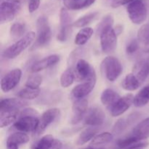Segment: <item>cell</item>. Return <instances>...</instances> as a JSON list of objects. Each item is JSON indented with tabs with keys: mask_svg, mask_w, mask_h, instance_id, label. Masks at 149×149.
Listing matches in <instances>:
<instances>
[{
	"mask_svg": "<svg viewBox=\"0 0 149 149\" xmlns=\"http://www.w3.org/2000/svg\"><path fill=\"white\" fill-rule=\"evenodd\" d=\"M22 77V71L20 68H15L2 77L1 80V89L4 93H8L15 88L20 82Z\"/></svg>",
	"mask_w": 149,
	"mask_h": 149,
	"instance_id": "obj_11",
	"label": "cell"
},
{
	"mask_svg": "<svg viewBox=\"0 0 149 149\" xmlns=\"http://www.w3.org/2000/svg\"><path fill=\"white\" fill-rule=\"evenodd\" d=\"M27 105V102L21 98L3 99L0 103V113L20 111Z\"/></svg>",
	"mask_w": 149,
	"mask_h": 149,
	"instance_id": "obj_16",
	"label": "cell"
},
{
	"mask_svg": "<svg viewBox=\"0 0 149 149\" xmlns=\"http://www.w3.org/2000/svg\"><path fill=\"white\" fill-rule=\"evenodd\" d=\"M127 11L134 24H142L147 18L148 10L143 0H135L130 3L127 7Z\"/></svg>",
	"mask_w": 149,
	"mask_h": 149,
	"instance_id": "obj_3",
	"label": "cell"
},
{
	"mask_svg": "<svg viewBox=\"0 0 149 149\" xmlns=\"http://www.w3.org/2000/svg\"><path fill=\"white\" fill-rule=\"evenodd\" d=\"M100 46L102 51L106 54L114 52L117 47V34L112 26L103 29L100 34Z\"/></svg>",
	"mask_w": 149,
	"mask_h": 149,
	"instance_id": "obj_4",
	"label": "cell"
},
{
	"mask_svg": "<svg viewBox=\"0 0 149 149\" xmlns=\"http://www.w3.org/2000/svg\"><path fill=\"white\" fill-rule=\"evenodd\" d=\"M133 99L134 96L132 94H127L121 97L116 103L108 108L111 115L113 117H116L123 114L130 109L131 105L133 104Z\"/></svg>",
	"mask_w": 149,
	"mask_h": 149,
	"instance_id": "obj_10",
	"label": "cell"
},
{
	"mask_svg": "<svg viewBox=\"0 0 149 149\" xmlns=\"http://www.w3.org/2000/svg\"><path fill=\"white\" fill-rule=\"evenodd\" d=\"M6 148L7 149H19V146L12 143L6 142Z\"/></svg>",
	"mask_w": 149,
	"mask_h": 149,
	"instance_id": "obj_43",
	"label": "cell"
},
{
	"mask_svg": "<svg viewBox=\"0 0 149 149\" xmlns=\"http://www.w3.org/2000/svg\"><path fill=\"white\" fill-rule=\"evenodd\" d=\"M75 77L79 81H87L91 79L96 78L95 71L87 61L79 59L77 62L74 71Z\"/></svg>",
	"mask_w": 149,
	"mask_h": 149,
	"instance_id": "obj_8",
	"label": "cell"
},
{
	"mask_svg": "<svg viewBox=\"0 0 149 149\" xmlns=\"http://www.w3.org/2000/svg\"><path fill=\"white\" fill-rule=\"evenodd\" d=\"M135 149H143V148H135Z\"/></svg>",
	"mask_w": 149,
	"mask_h": 149,
	"instance_id": "obj_46",
	"label": "cell"
},
{
	"mask_svg": "<svg viewBox=\"0 0 149 149\" xmlns=\"http://www.w3.org/2000/svg\"><path fill=\"white\" fill-rule=\"evenodd\" d=\"M60 114H61L60 109H56V108L48 109L46 111L44 112L39 119V125L36 131L33 132V135L36 136L42 135L46 130L47 128L60 116Z\"/></svg>",
	"mask_w": 149,
	"mask_h": 149,
	"instance_id": "obj_7",
	"label": "cell"
},
{
	"mask_svg": "<svg viewBox=\"0 0 149 149\" xmlns=\"http://www.w3.org/2000/svg\"><path fill=\"white\" fill-rule=\"evenodd\" d=\"M132 74L137 77L141 84H142L149 75V63L146 61H141L135 63Z\"/></svg>",
	"mask_w": 149,
	"mask_h": 149,
	"instance_id": "obj_21",
	"label": "cell"
},
{
	"mask_svg": "<svg viewBox=\"0 0 149 149\" xmlns=\"http://www.w3.org/2000/svg\"><path fill=\"white\" fill-rule=\"evenodd\" d=\"M0 1H3V0H0Z\"/></svg>",
	"mask_w": 149,
	"mask_h": 149,
	"instance_id": "obj_47",
	"label": "cell"
},
{
	"mask_svg": "<svg viewBox=\"0 0 149 149\" xmlns=\"http://www.w3.org/2000/svg\"><path fill=\"white\" fill-rule=\"evenodd\" d=\"M63 143L61 141L54 138L51 135H47L36 141L32 149H61Z\"/></svg>",
	"mask_w": 149,
	"mask_h": 149,
	"instance_id": "obj_17",
	"label": "cell"
},
{
	"mask_svg": "<svg viewBox=\"0 0 149 149\" xmlns=\"http://www.w3.org/2000/svg\"><path fill=\"white\" fill-rule=\"evenodd\" d=\"M20 4L12 1H2L0 4V23H8L15 18L20 9Z\"/></svg>",
	"mask_w": 149,
	"mask_h": 149,
	"instance_id": "obj_9",
	"label": "cell"
},
{
	"mask_svg": "<svg viewBox=\"0 0 149 149\" xmlns=\"http://www.w3.org/2000/svg\"><path fill=\"white\" fill-rule=\"evenodd\" d=\"M93 29L90 27H85L81 29L77 33L75 37L74 43L78 46H82L85 45L92 36L93 35Z\"/></svg>",
	"mask_w": 149,
	"mask_h": 149,
	"instance_id": "obj_27",
	"label": "cell"
},
{
	"mask_svg": "<svg viewBox=\"0 0 149 149\" xmlns=\"http://www.w3.org/2000/svg\"><path fill=\"white\" fill-rule=\"evenodd\" d=\"M138 40L144 52L149 53V23L142 26L138 30Z\"/></svg>",
	"mask_w": 149,
	"mask_h": 149,
	"instance_id": "obj_23",
	"label": "cell"
},
{
	"mask_svg": "<svg viewBox=\"0 0 149 149\" xmlns=\"http://www.w3.org/2000/svg\"><path fill=\"white\" fill-rule=\"evenodd\" d=\"M74 79H75V74H74L73 70L71 68H68L61 74L60 82L63 87L66 88V87H70L73 84Z\"/></svg>",
	"mask_w": 149,
	"mask_h": 149,
	"instance_id": "obj_34",
	"label": "cell"
},
{
	"mask_svg": "<svg viewBox=\"0 0 149 149\" xmlns=\"http://www.w3.org/2000/svg\"><path fill=\"white\" fill-rule=\"evenodd\" d=\"M39 119L36 116H23L14 123L13 126L22 132H34L39 125Z\"/></svg>",
	"mask_w": 149,
	"mask_h": 149,
	"instance_id": "obj_12",
	"label": "cell"
},
{
	"mask_svg": "<svg viewBox=\"0 0 149 149\" xmlns=\"http://www.w3.org/2000/svg\"><path fill=\"white\" fill-rule=\"evenodd\" d=\"M87 107L88 101L87 99H79L74 101L72 106V116L71 119V123L72 125H77L81 122L83 118L85 117Z\"/></svg>",
	"mask_w": 149,
	"mask_h": 149,
	"instance_id": "obj_13",
	"label": "cell"
},
{
	"mask_svg": "<svg viewBox=\"0 0 149 149\" xmlns=\"http://www.w3.org/2000/svg\"><path fill=\"white\" fill-rule=\"evenodd\" d=\"M40 94L39 89H31L29 87L22 89L17 93V97L23 100H33Z\"/></svg>",
	"mask_w": 149,
	"mask_h": 149,
	"instance_id": "obj_33",
	"label": "cell"
},
{
	"mask_svg": "<svg viewBox=\"0 0 149 149\" xmlns=\"http://www.w3.org/2000/svg\"><path fill=\"white\" fill-rule=\"evenodd\" d=\"M113 136L111 132H105L96 135L91 141L92 146H99L109 143L113 140Z\"/></svg>",
	"mask_w": 149,
	"mask_h": 149,
	"instance_id": "obj_36",
	"label": "cell"
},
{
	"mask_svg": "<svg viewBox=\"0 0 149 149\" xmlns=\"http://www.w3.org/2000/svg\"><path fill=\"white\" fill-rule=\"evenodd\" d=\"M98 14L99 13L97 12H95V13H89V14L85 15L77 19L74 23H73V26L76 28H85V26L90 24L93 20H95L97 18Z\"/></svg>",
	"mask_w": 149,
	"mask_h": 149,
	"instance_id": "obj_31",
	"label": "cell"
},
{
	"mask_svg": "<svg viewBox=\"0 0 149 149\" xmlns=\"http://www.w3.org/2000/svg\"><path fill=\"white\" fill-rule=\"evenodd\" d=\"M36 31L37 38L34 45L31 49H36L47 45L52 38V31L49 21L46 16H40L36 20Z\"/></svg>",
	"mask_w": 149,
	"mask_h": 149,
	"instance_id": "obj_1",
	"label": "cell"
},
{
	"mask_svg": "<svg viewBox=\"0 0 149 149\" xmlns=\"http://www.w3.org/2000/svg\"><path fill=\"white\" fill-rule=\"evenodd\" d=\"M20 111L0 113V127L4 128L15 123L20 116Z\"/></svg>",
	"mask_w": 149,
	"mask_h": 149,
	"instance_id": "obj_28",
	"label": "cell"
},
{
	"mask_svg": "<svg viewBox=\"0 0 149 149\" xmlns=\"http://www.w3.org/2000/svg\"><path fill=\"white\" fill-rule=\"evenodd\" d=\"M36 38V33L30 31L26 33L23 37L16 41L14 44L4 50V56L8 59H13L22 53L26 48L29 47Z\"/></svg>",
	"mask_w": 149,
	"mask_h": 149,
	"instance_id": "obj_2",
	"label": "cell"
},
{
	"mask_svg": "<svg viewBox=\"0 0 149 149\" xmlns=\"http://www.w3.org/2000/svg\"><path fill=\"white\" fill-rule=\"evenodd\" d=\"M106 115L103 111L98 107H92L87 111L84 117V123L88 126L98 127L104 122Z\"/></svg>",
	"mask_w": 149,
	"mask_h": 149,
	"instance_id": "obj_14",
	"label": "cell"
},
{
	"mask_svg": "<svg viewBox=\"0 0 149 149\" xmlns=\"http://www.w3.org/2000/svg\"><path fill=\"white\" fill-rule=\"evenodd\" d=\"M149 102V85L141 89L135 96H134L133 104L135 107L141 108L145 106Z\"/></svg>",
	"mask_w": 149,
	"mask_h": 149,
	"instance_id": "obj_25",
	"label": "cell"
},
{
	"mask_svg": "<svg viewBox=\"0 0 149 149\" xmlns=\"http://www.w3.org/2000/svg\"><path fill=\"white\" fill-rule=\"evenodd\" d=\"M97 130L95 128H87L84 130L79 135L77 141L76 142L77 146H82L87 143L90 141H92L96 136Z\"/></svg>",
	"mask_w": 149,
	"mask_h": 149,
	"instance_id": "obj_30",
	"label": "cell"
},
{
	"mask_svg": "<svg viewBox=\"0 0 149 149\" xmlns=\"http://www.w3.org/2000/svg\"><path fill=\"white\" fill-rule=\"evenodd\" d=\"M139 42L137 39H132L128 43L126 47V52L128 54H133L136 52L139 48Z\"/></svg>",
	"mask_w": 149,
	"mask_h": 149,
	"instance_id": "obj_39",
	"label": "cell"
},
{
	"mask_svg": "<svg viewBox=\"0 0 149 149\" xmlns=\"http://www.w3.org/2000/svg\"><path fill=\"white\" fill-rule=\"evenodd\" d=\"M132 135L141 141L149 138V117L143 119L132 130Z\"/></svg>",
	"mask_w": 149,
	"mask_h": 149,
	"instance_id": "obj_20",
	"label": "cell"
},
{
	"mask_svg": "<svg viewBox=\"0 0 149 149\" xmlns=\"http://www.w3.org/2000/svg\"><path fill=\"white\" fill-rule=\"evenodd\" d=\"M60 61V56L58 55H52L46 57L43 59L40 60L39 61H36V63L33 64L31 67L32 72H39V71L45 70L46 68L55 65Z\"/></svg>",
	"mask_w": 149,
	"mask_h": 149,
	"instance_id": "obj_18",
	"label": "cell"
},
{
	"mask_svg": "<svg viewBox=\"0 0 149 149\" xmlns=\"http://www.w3.org/2000/svg\"><path fill=\"white\" fill-rule=\"evenodd\" d=\"M29 140H30V138H29V135H26L25 132H18L11 134L7 138V142L12 143H14L20 146V145L27 143Z\"/></svg>",
	"mask_w": 149,
	"mask_h": 149,
	"instance_id": "obj_32",
	"label": "cell"
},
{
	"mask_svg": "<svg viewBox=\"0 0 149 149\" xmlns=\"http://www.w3.org/2000/svg\"><path fill=\"white\" fill-rule=\"evenodd\" d=\"M26 1H27V0H3L1 2H2V1H12V2L17 3V4H19L21 5L23 3H25Z\"/></svg>",
	"mask_w": 149,
	"mask_h": 149,
	"instance_id": "obj_44",
	"label": "cell"
},
{
	"mask_svg": "<svg viewBox=\"0 0 149 149\" xmlns=\"http://www.w3.org/2000/svg\"><path fill=\"white\" fill-rule=\"evenodd\" d=\"M113 24V17L111 14L106 15V16L103 17L100 23H99L97 28V33L100 35L102 31L106 27L109 26H112Z\"/></svg>",
	"mask_w": 149,
	"mask_h": 149,
	"instance_id": "obj_37",
	"label": "cell"
},
{
	"mask_svg": "<svg viewBox=\"0 0 149 149\" xmlns=\"http://www.w3.org/2000/svg\"><path fill=\"white\" fill-rule=\"evenodd\" d=\"M141 84V82L138 81L137 77L132 73H131L126 75V77L122 80V87L127 91H135L139 88Z\"/></svg>",
	"mask_w": 149,
	"mask_h": 149,
	"instance_id": "obj_26",
	"label": "cell"
},
{
	"mask_svg": "<svg viewBox=\"0 0 149 149\" xmlns=\"http://www.w3.org/2000/svg\"><path fill=\"white\" fill-rule=\"evenodd\" d=\"M105 74L107 79L110 81H114L119 78L122 72V65L120 61L113 56H108L102 63Z\"/></svg>",
	"mask_w": 149,
	"mask_h": 149,
	"instance_id": "obj_5",
	"label": "cell"
},
{
	"mask_svg": "<svg viewBox=\"0 0 149 149\" xmlns=\"http://www.w3.org/2000/svg\"><path fill=\"white\" fill-rule=\"evenodd\" d=\"M138 142H141V141L132 135H130L127 137L118 140L116 142V146L120 149H130L132 146Z\"/></svg>",
	"mask_w": 149,
	"mask_h": 149,
	"instance_id": "obj_35",
	"label": "cell"
},
{
	"mask_svg": "<svg viewBox=\"0 0 149 149\" xmlns=\"http://www.w3.org/2000/svg\"><path fill=\"white\" fill-rule=\"evenodd\" d=\"M60 31L57 35V39L59 42H65L72 33L73 23L66 8H62L60 13Z\"/></svg>",
	"mask_w": 149,
	"mask_h": 149,
	"instance_id": "obj_6",
	"label": "cell"
},
{
	"mask_svg": "<svg viewBox=\"0 0 149 149\" xmlns=\"http://www.w3.org/2000/svg\"><path fill=\"white\" fill-rule=\"evenodd\" d=\"M42 82V77L40 75H33L29 77L26 82V87L31 89H39V86Z\"/></svg>",
	"mask_w": 149,
	"mask_h": 149,
	"instance_id": "obj_38",
	"label": "cell"
},
{
	"mask_svg": "<svg viewBox=\"0 0 149 149\" xmlns=\"http://www.w3.org/2000/svg\"><path fill=\"white\" fill-rule=\"evenodd\" d=\"M134 1H135V0H113L111 2V7L113 8H116V7H119L120 6L129 4L130 3Z\"/></svg>",
	"mask_w": 149,
	"mask_h": 149,
	"instance_id": "obj_42",
	"label": "cell"
},
{
	"mask_svg": "<svg viewBox=\"0 0 149 149\" xmlns=\"http://www.w3.org/2000/svg\"><path fill=\"white\" fill-rule=\"evenodd\" d=\"M39 113L35 109L28 108V109H24L22 111H20L19 118L23 117V116H36Z\"/></svg>",
	"mask_w": 149,
	"mask_h": 149,
	"instance_id": "obj_40",
	"label": "cell"
},
{
	"mask_svg": "<svg viewBox=\"0 0 149 149\" xmlns=\"http://www.w3.org/2000/svg\"><path fill=\"white\" fill-rule=\"evenodd\" d=\"M96 0H63L67 10H79L87 8L94 4Z\"/></svg>",
	"mask_w": 149,
	"mask_h": 149,
	"instance_id": "obj_22",
	"label": "cell"
},
{
	"mask_svg": "<svg viewBox=\"0 0 149 149\" xmlns=\"http://www.w3.org/2000/svg\"><path fill=\"white\" fill-rule=\"evenodd\" d=\"M26 31V26L25 23H20V22L14 23L10 27V36L13 40L17 41L26 35L25 34Z\"/></svg>",
	"mask_w": 149,
	"mask_h": 149,
	"instance_id": "obj_29",
	"label": "cell"
},
{
	"mask_svg": "<svg viewBox=\"0 0 149 149\" xmlns=\"http://www.w3.org/2000/svg\"><path fill=\"white\" fill-rule=\"evenodd\" d=\"M95 83L96 78H93L78 84L73 88L71 91V97H74L75 100L84 98L93 91Z\"/></svg>",
	"mask_w": 149,
	"mask_h": 149,
	"instance_id": "obj_15",
	"label": "cell"
},
{
	"mask_svg": "<svg viewBox=\"0 0 149 149\" xmlns=\"http://www.w3.org/2000/svg\"><path fill=\"white\" fill-rule=\"evenodd\" d=\"M120 97V95L116 91L112 89L108 88L103 90L101 96H100V100L103 105L109 108V106L116 103Z\"/></svg>",
	"mask_w": 149,
	"mask_h": 149,
	"instance_id": "obj_24",
	"label": "cell"
},
{
	"mask_svg": "<svg viewBox=\"0 0 149 149\" xmlns=\"http://www.w3.org/2000/svg\"><path fill=\"white\" fill-rule=\"evenodd\" d=\"M39 5H40V0H29V6H28L29 13H32L36 11L39 7Z\"/></svg>",
	"mask_w": 149,
	"mask_h": 149,
	"instance_id": "obj_41",
	"label": "cell"
},
{
	"mask_svg": "<svg viewBox=\"0 0 149 149\" xmlns=\"http://www.w3.org/2000/svg\"><path fill=\"white\" fill-rule=\"evenodd\" d=\"M138 117H139V114L138 113H134L129 115L127 117L119 119L113 126V132L115 134L122 133L128 127L130 126L132 123H134L138 119Z\"/></svg>",
	"mask_w": 149,
	"mask_h": 149,
	"instance_id": "obj_19",
	"label": "cell"
},
{
	"mask_svg": "<svg viewBox=\"0 0 149 149\" xmlns=\"http://www.w3.org/2000/svg\"><path fill=\"white\" fill-rule=\"evenodd\" d=\"M83 149H102V148H92V147H88V148H85Z\"/></svg>",
	"mask_w": 149,
	"mask_h": 149,
	"instance_id": "obj_45",
	"label": "cell"
}]
</instances>
